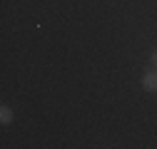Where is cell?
Listing matches in <instances>:
<instances>
[{
    "mask_svg": "<svg viewBox=\"0 0 157 149\" xmlns=\"http://www.w3.org/2000/svg\"><path fill=\"white\" fill-rule=\"evenodd\" d=\"M150 65L157 70V50H152V52H150Z\"/></svg>",
    "mask_w": 157,
    "mask_h": 149,
    "instance_id": "3957f363",
    "label": "cell"
},
{
    "mask_svg": "<svg viewBox=\"0 0 157 149\" xmlns=\"http://www.w3.org/2000/svg\"><path fill=\"white\" fill-rule=\"evenodd\" d=\"M13 117H15V114H13V109H10L8 104L0 109V122H3V124H10V122H13Z\"/></svg>",
    "mask_w": 157,
    "mask_h": 149,
    "instance_id": "7a4b0ae2",
    "label": "cell"
},
{
    "mask_svg": "<svg viewBox=\"0 0 157 149\" xmlns=\"http://www.w3.org/2000/svg\"><path fill=\"white\" fill-rule=\"evenodd\" d=\"M142 89L145 92H150V95H155V92H157V70L155 67H150L145 74H142Z\"/></svg>",
    "mask_w": 157,
    "mask_h": 149,
    "instance_id": "6da1fadb",
    "label": "cell"
}]
</instances>
